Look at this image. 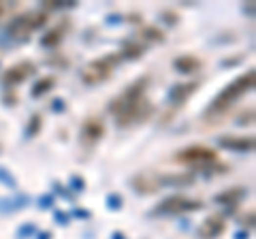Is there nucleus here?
<instances>
[{
	"mask_svg": "<svg viewBox=\"0 0 256 239\" xmlns=\"http://www.w3.org/2000/svg\"><path fill=\"white\" fill-rule=\"evenodd\" d=\"M254 79H256V73L254 71H250L246 75H241V77H237L231 86H226V88L216 96V101H213L212 107H209V113L222 111V109H226L231 103H235L239 96L246 94L248 90H252L254 88Z\"/></svg>",
	"mask_w": 256,
	"mask_h": 239,
	"instance_id": "obj_1",
	"label": "nucleus"
},
{
	"mask_svg": "<svg viewBox=\"0 0 256 239\" xmlns=\"http://www.w3.org/2000/svg\"><path fill=\"white\" fill-rule=\"evenodd\" d=\"M120 62L118 56H109V58H103V60H96V62H90L88 66L81 71V77H84L85 84H101L111 75L113 66Z\"/></svg>",
	"mask_w": 256,
	"mask_h": 239,
	"instance_id": "obj_2",
	"label": "nucleus"
},
{
	"mask_svg": "<svg viewBox=\"0 0 256 239\" xmlns=\"http://www.w3.org/2000/svg\"><path fill=\"white\" fill-rule=\"evenodd\" d=\"M218 154L212 148H205V145H190V148L182 150L177 154V160L184 162V165H196V167H205L216 162Z\"/></svg>",
	"mask_w": 256,
	"mask_h": 239,
	"instance_id": "obj_3",
	"label": "nucleus"
},
{
	"mask_svg": "<svg viewBox=\"0 0 256 239\" xmlns=\"http://www.w3.org/2000/svg\"><path fill=\"white\" fill-rule=\"evenodd\" d=\"M41 24H45V15L43 13H32V15H20L15 17L9 24V32L15 39H26L34 28H39Z\"/></svg>",
	"mask_w": 256,
	"mask_h": 239,
	"instance_id": "obj_4",
	"label": "nucleus"
},
{
	"mask_svg": "<svg viewBox=\"0 0 256 239\" xmlns=\"http://www.w3.org/2000/svg\"><path fill=\"white\" fill-rule=\"evenodd\" d=\"M192 209H201V201L186 199V196H169L158 205L156 214H182L192 212Z\"/></svg>",
	"mask_w": 256,
	"mask_h": 239,
	"instance_id": "obj_5",
	"label": "nucleus"
},
{
	"mask_svg": "<svg viewBox=\"0 0 256 239\" xmlns=\"http://www.w3.org/2000/svg\"><path fill=\"white\" fill-rule=\"evenodd\" d=\"M132 188L139 195H149V192H156L160 188V182H158V177L149 175V173H139V175L132 177Z\"/></svg>",
	"mask_w": 256,
	"mask_h": 239,
	"instance_id": "obj_6",
	"label": "nucleus"
},
{
	"mask_svg": "<svg viewBox=\"0 0 256 239\" xmlns=\"http://www.w3.org/2000/svg\"><path fill=\"white\" fill-rule=\"evenodd\" d=\"M34 73V66L30 62H21V64H15L13 68H9L7 73H4V81H7V84H21V81H24L26 77H30V75Z\"/></svg>",
	"mask_w": 256,
	"mask_h": 239,
	"instance_id": "obj_7",
	"label": "nucleus"
},
{
	"mask_svg": "<svg viewBox=\"0 0 256 239\" xmlns=\"http://www.w3.org/2000/svg\"><path fill=\"white\" fill-rule=\"evenodd\" d=\"M103 132L105 126L101 120H88L84 124V130H81V139H84V143H96L103 137Z\"/></svg>",
	"mask_w": 256,
	"mask_h": 239,
	"instance_id": "obj_8",
	"label": "nucleus"
},
{
	"mask_svg": "<svg viewBox=\"0 0 256 239\" xmlns=\"http://www.w3.org/2000/svg\"><path fill=\"white\" fill-rule=\"evenodd\" d=\"M224 231V222L220 218H207L205 222L199 226V237L201 239H213V237H220Z\"/></svg>",
	"mask_w": 256,
	"mask_h": 239,
	"instance_id": "obj_9",
	"label": "nucleus"
},
{
	"mask_svg": "<svg viewBox=\"0 0 256 239\" xmlns=\"http://www.w3.org/2000/svg\"><path fill=\"white\" fill-rule=\"evenodd\" d=\"M220 145L226 150H235V152H250L254 148V139L252 137H222Z\"/></svg>",
	"mask_w": 256,
	"mask_h": 239,
	"instance_id": "obj_10",
	"label": "nucleus"
},
{
	"mask_svg": "<svg viewBox=\"0 0 256 239\" xmlns=\"http://www.w3.org/2000/svg\"><path fill=\"white\" fill-rule=\"evenodd\" d=\"M196 84H184V86H175V88H171V92H169V101H171L173 105H179L184 103L186 98H188L192 92H194Z\"/></svg>",
	"mask_w": 256,
	"mask_h": 239,
	"instance_id": "obj_11",
	"label": "nucleus"
},
{
	"mask_svg": "<svg viewBox=\"0 0 256 239\" xmlns=\"http://www.w3.org/2000/svg\"><path fill=\"white\" fill-rule=\"evenodd\" d=\"M173 64H175V68L179 73H194L196 68L201 66V62L196 60V58H192V56H182V58H177Z\"/></svg>",
	"mask_w": 256,
	"mask_h": 239,
	"instance_id": "obj_12",
	"label": "nucleus"
},
{
	"mask_svg": "<svg viewBox=\"0 0 256 239\" xmlns=\"http://www.w3.org/2000/svg\"><path fill=\"white\" fill-rule=\"evenodd\" d=\"M28 205V196H15V199H0V212H17Z\"/></svg>",
	"mask_w": 256,
	"mask_h": 239,
	"instance_id": "obj_13",
	"label": "nucleus"
},
{
	"mask_svg": "<svg viewBox=\"0 0 256 239\" xmlns=\"http://www.w3.org/2000/svg\"><path fill=\"white\" fill-rule=\"evenodd\" d=\"M56 86V79L54 77H43L41 81H37L34 84V88H32V96L34 98H39V96H43V94H47V92L51 90Z\"/></svg>",
	"mask_w": 256,
	"mask_h": 239,
	"instance_id": "obj_14",
	"label": "nucleus"
},
{
	"mask_svg": "<svg viewBox=\"0 0 256 239\" xmlns=\"http://www.w3.org/2000/svg\"><path fill=\"white\" fill-rule=\"evenodd\" d=\"M160 186L165 184H173V186H179V184H192V177L190 175H165V177H158Z\"/></svg>",
	"mask_w": 256,
	"mask_h": 239,
	"instance_id": "obj_15",
	"label": "nucleus"
},
{
	"mask_svg": "<svg viewBox=\"0 0 256 239\" xmlns=\"http://www.w3.org/2000/svg\"><path fill=\"white\" fill-rule=\"evenodd\" d=\"M60 39H62L60 30H54V32H49L47 37H43V41H41V43H43L45 47H54V45L60 43Z\"/></svg>",
	"mask_w": 256,
	"mask_h": 239,
	"instance_id": "obj_16",
	"label": "nucleus"
},
{
	"mask_svg": "<svg viewBox=\"0 0 256 239\" xmlns=\"http://www.w3.org/2000/svg\"><path fill=\"white\" fill-rule=\"evenodd\" d=\"M241 195H243V190H241V188H235V190H231V192H224V195L216 196V201H218V203H224V201H237Z\"/></svg>",
	"mask_w": 256,
	"mask_h": 239,
	"instance_id": "obj_17",
	"label": "nucleus"
},
{
	"mask_svg": "<svg viewBox=\"0 0 256 239\" xmlns=\"http://www.w3.org/2000/svg\"><path fill=\"white\" fill-rule=\"evenodd\" d=\"M0 184L9 186V188H17V182L13 179V175H11L7 169H2V167H0Z\"/></svg>",
	"mask_w": 256,
	"mask_h": 239,
	"instance_id": "obj_18",
	"label": "nucleus"
},
{
	"mask_svg": "<svg viewBox=\"0 0 256 239\" xmlns=\"http://www.w3.org/2000/svg\"><path fill=\"white\" fill-rule=\"evenodd\" d=\"M39 128H41V118L39 115H32L30 126H28V130H26V137H34L39 132Z\"/></svg>",
	"mask_w": 256,
	"mask_h": 239,
	"instance_id": "obj_19",
	"label": "nucleus"
},
{
	"mask_svg": "<svg viewBox=\"0 0 256 239\" xmlns=\"http://www.w3.org/2000/svg\"><path fill=\"white\" fill-rule=\"evenodd\" d=\"M141 51H143L141 45H130V47H126L124 56L126 58H139V56H141Z\"/></svg>",
	"mask_w": 256,
	"mask_h": 239,
	"instance_id": "obj_20",
	"label": "nucleus"
},
{
	"mask_svg": "<svg viewBox=\"0 0 256 239\" xmlns=\"http://www.w3.org/2000/svg\"><path fill=\"white\" fill-rule=\"evenodd\" d=\"M145 34H148V39H152V41H160V39H165V37H162V32H158L156 28H145Z\"/></svg>",
	"mask_w": 256,
	"mask_h": 239,
	"instance_id": "obj_21",
	"label": "nucleus"
},
{
	"mask_svg": "<svg viewBox=\"0 0 256 239\" xmlns=\"http://www.w3.org/2000/svg\"><path fill=\"white\" fill-rule=\"evenodd\" d=\"M109 205H115L113 209H120V205H122V199L118 195H113V196H109Z\"/></svg>",
	"mask_w": 256,
	"mask_h": 239,
	"instance_id": "obj_22",
	"label": "nucleus"
},
{
	"mask_svg": "<svg viewBox=\"0 0 256 239\" xmlns=\"http://www.w3.org/2000/svg\"><path fill=\"white\" fill-rule=\"evenodd\" d=\"M73 188H84V179H81V177H73Z\"/></svg>",
	"mask_w": 256,
	"mask_h": 239,
	"instance_id": "obj_23",
	"label": "nucleus"
},
{
	"mask_svg": "<svg viewBox=\"0 0 256 239\" xmlns=\"http://www.w3.org/2000/svg\"><path fill=\"white\" fill-rule=\"evenodd\" d=\"M54 111H64V101H54Z\"/></svg>",
	"mask_w": 256,
	"mask_h": 239,
	"instance_id": "obj_24",
	"label": "nucleus"
},
{
	"mask_svg": "<svg viewBox=\"0 0 256 239\" xmlns=\"http://www.w3.org/2000/svg\"><path fill=\"white\" fill-rule=\"evenodd\" d=\"M32 231H34V226H32V224H30V226H24V229L20 231V235H30Z\"/></svg>",
	"mask_w": 256,
	"mask_h": 239,
	"instance_id": "obj_25",
	"label": "nucleus"
},
{
	"mask_svg": "<svg viewBox=\"0 0 256 239\" xmlns=\"http://www.w3.org/2000/svg\"><path fill=\"white\" fill-rule=\"evenodd\" d=\"M41 205H51V196H45V199H41Z\"/></svg>",
	"mask_w": 256,
	"mask_h": 239,
	"instance_id": "obj_26",
	"label": "nucleus"
},
{
	"mask_svg": "<svg viewBox=\"0 0 256 239\" xmlns=\"http://www.w3.org/2000/svg\"><path fill=\"white\" fill-rule=\"evenodd\" d=\"M49 237H51V235H49V233H45V235H41L39 239H49Z\"/></svg>",
	"mask_w": 256,
	"mask_h": 239,
	"instance_id": "obj_27",
	"label": "nucleus"
},
{
	"mask_svg": "<svg viewBox=\"0 0 256 239\" xmlns=\"http://www.w3.org/2000/svg\"><path fill=\"white\" fill-rule=\"evenodd\" d=\"M0 150H2V145H0Z\"/></svg>",
	"mask_w": 256,
	"mask_h": 239,
	"instance_id": "obj_28",
	"label": "nucleus"
}]
</instances>
